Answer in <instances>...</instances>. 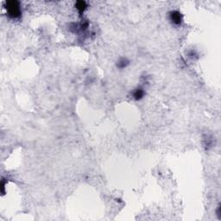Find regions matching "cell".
<instances>
[{
    "label": "cell",
    "instance_id": "cell-1",
    "mask_svg": "<svg viewBox=\"0 0 221 221\" xmlns=\"http://www.w3.org/2000/svg\"><path fill=\"white\" fill-rule=\"evenodd\" d=\"M7 14L11 18H18L21 16L22 10L20 7V3L18 1H8L6 2Z\"/></svg>",
    "mask_w": 221,
    "mask_h": 221
},
{
    "label": "cell",
    "instance_id": "cell-2",
    "mask_svg": "<svg viewBox=\"0 0 221 221\" xmlns=\"http://www.w3.org/2000/svg\"><path fill=\"white\" fill-rule=\"evenodd\" d=\"M169 20L174 25H181L183 22V16L179 10H172L169 12Z\"/></svg>",
    "mask_w": 221,
    "mask_h": 221
},
{
    "label": "cell",
    "instance_id": "cell-3",
    "mask_svg": "<svg viewBox=\"0 0 221 221\" xmlns=\"http://www.w3.org/2000/svg\"><path fill=\"white\" fill-rule=\"evenodd\" d=\"M144 89L143 88H141V87H138L137 89H135V91L133 92L132 95H133V98H134L136 100H142L144 96Z\"/></svg>",
    "mask_w": 221,
    "mask_h": 221
},
{
    "label": "cell",
    "instance_id": "cell-4",
    "mask_svg": "<svg viewBox=\"0 0 221 221\" xmlns=\"http://www.w3.org/2000/svg\"><path fill=\"white\" fill-rule=\"evenodd\" d=\"M75 7L80 11V13H82V12H84V10L87 9V3L85 1H78L75 4Z\"/></svg>",
    "mask_w": 221,
    "mask_h": 221
},
{
    "label": "cell",
    "instance_id": "cell-5",
    "mask_svg": "<svg viewBox=\"0 0 221 221\" xmlns=\"http://www.w3.org/2000/svg\"><path fill=\"white\" fill-rule=\"evenodd\" d=\"M129 63H130V61H129L128 59H126V58H121L119 61H117V67L118 68L124 69V68H125L126 67L129 65Z\"/></svg>",
    "mask_w": 221,
    "mask_h": 221
}]
</instances>
